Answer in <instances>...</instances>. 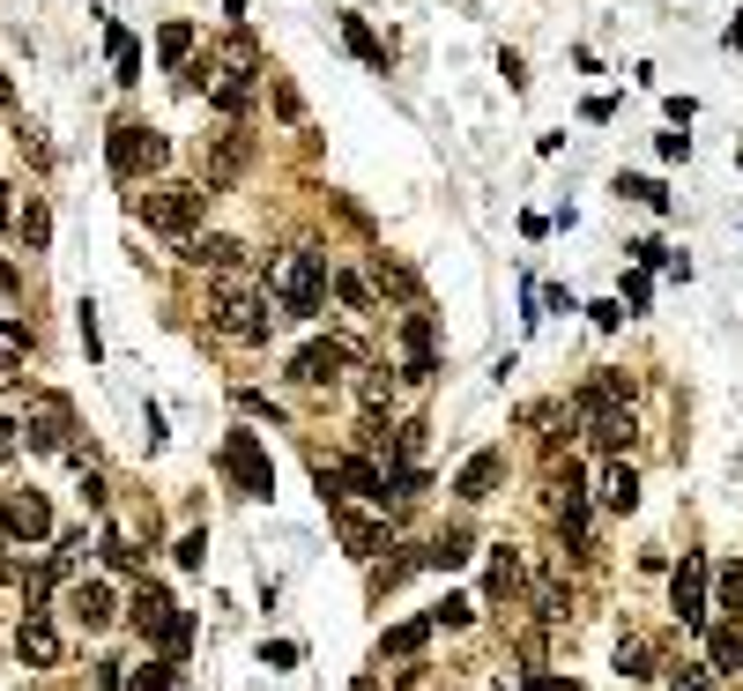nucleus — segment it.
<instances>
[{
  "mask_svg": "<svg viewBox=\"0 0 743 691\" xmlns=\"http://www.w3.org/2000/svg\"><path fill=\"white\" fill-rule=\"evenodd\" d=\"M401 343H409V379H431L439 357H431V321L424 313H401Z\"/></svg>",
  "mask_w": 743,
  "mask_h": 691,
  "instance_id": "19",
  "label": "nucleus"
},
{
  "mask_svg": "<svg viewBox=\"0 0 743 691\" xmlns=\"http://www.w3.org/2000/svg\"><path fill=\"white\" fill-rule=\"evenodd\" d=\"M8 194H16V186H0V223H16V216H23V209H16Z\"/></svg>",
  "mask_w": 743,
  "mask_h": 691,
  "instance_id": "47",
  "label": "nucleus"
},
{
  "mask_svg": "<svg viewBox=\"0 0 743 691\" xmlns=\"http://www.w3.org/2000/svg\"><path fill=\"white\" fill-rule=\"evenodd\" d=\"M327 520H335V536L349 543V558H379V550H387V520L349 514V498H343V506H327Z\"/></svg>",
  "mask_w": 743,
  "mask_h": 691,
  "instance_id": "11",
  "label": "nucleus"
},
{
  "mask_svg": "<svg viewBox=\"0 0 743 691\" xmlns=\"http://www.w3.org/2000/svg\"><path fill=\"white\" fill-rule=\"evenodd\" d=\"M23 439L38 446V454H60V446H68V402L38 395V402H30V417H23Z\"/></svg>",
  "mask_w": 743,
  "mask_h": 691,
  "instance_id": "10",
  "label": "nucleus"
},
{
  "mask_svg": "<svg viewBox=\"0 0 743 691\" xmlns=\"http://www.w3.org/2000/svg\"><path fill=\"white\" fill-rule=\"evenodd\" d=\"M16 431H23V424H16V417H0V454H8V446H16Z\"/></svg>",
  "mask_w": 743,
  "mask_h": 691,
  "instance_id": "48",
  "label": "nucleus"
},
{
  "mask_svg": "<svg viewBox=\"0 0 743 691\" xmlns=\"http://www.w3.org/2000/svg\"><path fill=\"white\" fill-rule=\"evenodd\" d=\"M536 610H543V618H566V595H558V580H536Z\"/></svg>",
  "mask_w": 743,
  "mask_h": 691,
  "instance_id": "39",
  "label": "nucleus"
},
{
  "mask_svg": "<svg viewBox=\"0 0 743 691\" xmlns=\"http://www.w3.org/2000/svg\"><path fill=\"white\" fill-rule=\"evenodd\" d=\"M536 691H580L572 677H536Z\"/></svg>",
  "mask_w": 743,
  "mask_h": 691,
  "instance_id": "46",
  "label": "nucleus"
},
{
  "mask_svg": "<svg viewBox=\"0 0 743 691\" xmlns=\"http://www.w3.org/2000/svg\"><path fill=\"white\" fill-rule=\"evenodd\" d=\"M126 691H172V662H149L142 677H134V684H126Z\"/></svg>",
  "mask_w": 743,
  "mask_h": 691,
  "instance_id": "38",
  "label": "nucleus"
},
{
  "mask_svg": "<svg viewBox=\"0 0 743 691\" xmlns=\"http://www.w3.org/2000/svg\"><path fill=\"white\" fill-rule=\"evenodd\" d=\"M186 261H194V268H216V275H238L246 268V246H238L231 231H208V238H186Z\"/></svg>",
  "mask_w": 743,
  "mask_h": 691,
  "instance_id": "14",
  "label": "nucleus"
},
{
  "mask_svg": "<svg viewBox=\"0 0 743 691\" xmlns=\"http://www.w3.org/2000/svg\"><path fill=\"white\" fill-rule=\"evenodd\" d=\"M98 684L104 691H126V662H98Z\"/></svg>",
  "mask_w": 743,
  "mask_h": 691,
  "instance_id": "45",
  "label": "nucleus"
},
{
  "mask_svg": "<svg viewBox=\"0 0 743 691\" xmlns=\"http://www.w3.org/2000/svg\"><path fill=\"white\" fill-rule=\"evenodd\" d=\"M424 640H431V618H409V624H395V632L379 640V654H395V662H417Z\"/></svg>",
  "mask_w": 743,
  "mask_h": 691,
  "instance_id": "21",
  "label": "nucleus"
},
{
  "mask_svg": "<svg viewBox=\"0 0 743 691\" xmlns=\"http://www.w3.org/2000/svg\"><path fill=\"white\" fill-rule=\"evenodd\" d=\"M618 677H632V684L654 677V647H647L640 632H624V640H618Z\"/></svg>",
  "mask_w": 743,
  "mask_h": 691,
  "instance_id": "23",
  "label": "nucleus"
},
{
  "mask_svg": "<svg viewBox=\"0 0 743 691\" xmlns=\"http://www.w3.org/2000/svg\"><path fill=\"white\" fill-rule=\"evenodd\" d=\"M179 618V602L164 588H156V580H142V588H134V624H142L149 640H164V624Z\"/></svg>",
  "mask_w": 743,
  "mask_h": 691,
  "instance_id": "17",
  "label": "nucleus"
},
{
  "mask_svg": "<svg viewBox=\"0 0 743 691\" xmlns=\"http://www.w3.org/2000/svg\"><path fill=\"white\" fill-rule=\"evenodd\" d=\"M104 566H112V572H134V543H126L120 528H104Z\"/></svg>",
  "mask_w": 743,
  "mask_h": 691,
  "instance_id": "34",
  "label": "nucleus"
},
{
  "mask_svg": "<svg viewBox=\"0 0 743 691\" xmlns=\"http://www.w3.org/2000/svg\"><path fill=\"white\" fill-rule=\"evenodd\" d=\"M706 588H714V566H706L699 550H684V566L669 572V610L684 624H706Z\"/></svg>",
  "mask_w": 743,
  "mask_h": 691,
  "instance_id": "6",
  "label": "nucleus"
},
{
  "mask_svg": "<svg viewBox=\"0 0 743 691\" xmlns=\"http://www.w3.org/2000/svg\"><path fill=\"white\" fill-rule=\"evenodd\" d=\"M588 431H594V446H602V454H618V446H632V409H610V417H594Z\"/></svg>",
  "mask_w": 743,
  "mask_h": 691,
  "instance_id": "26",
  "label": "nucleus"
},
{
  "mask_svg": "<svg viewBox=\"0 0 743 691\" xmlns=\"http://www.w3.org/2000/svg\"><path fill=\"white\" fill-rule=\"evenodd\" d=\"M335 291H343L349 313H372V283H365V275H335Z\"/></svg>",
  "mask_w": 743,
  "mask_h": 691,
  "instance_id": "33",
  "label": "nucleus"
},
{
  "mask_svg": "<svg viewBox=\"0 0 743 691\" xmlns=\"http://www.w3.org/2000/svg\"><path fill=\"white\" fill-rule=\"evenodd\" d=\"M104 156H112V172L120 179H149V172H164L172 142H164L156 126H142V120H120L112 126V142H104Z\"/></svg>",
  "mask_w": 743,
  "mask_h": 691,
  "instance_id": "3",
  "label": "nucleus"
},
{
  "mask_svg": "<svg viewBox=\"0 0 743 691\" xmlns=\"http://www.w3.org/2000/svg\"><path fill=\"white\" fill-rule=\"evenodd\" d=\"M246 164H253V134H208L201 142V172H208V186H231V179H246Z\"/></svg>",
  "mask_w": 743,
  "mask_h": 691,
  "instance_id": "7",
  "label": "nucleus"
},
{
  "mask_svg": "<svg viewBox=\"0 0 743 691\" xmlns=\"http://www.w3.org/2000/svg\"><path fill=\"white\" fill-rule=\"evenodd\" d=\"M424 566H431V572H461V566H469V536H461V528L439 536V543L424 550Z\"/></svg>",
  "mask_w": 743,
  "mask_h": 691,
  "instance_id": "24",
  "label": "nucleus"
},
{
  "mask_svg": "<svg viewBox=\"0 0 743 691\" xmlns=\"http://www.w3.org/2000/svg\"><path fill=\"white\" fill-rule=\"evenodd\" d=\"M268 283L283 291V313H291V321H320L335 268H327V253H320V246H297V253H283V261L268 268Z\"/></svg>",
  "mask_w": 743,
  "mask_h": 691,
  "instance_id": "1",
  "label": "nucleus"
},
{
  "mask_svg": "<svg viewBox=\"0 0 743 691\" xmlns=\"http://www.w3.org/2000/svg\"><path fill=\"white\" fill-rule=\"evenodd\" d=\"M208 321H216V335H231V343H246V349H261V343L275 335L268 297H253V291H216Z\"/></svg>",
  "mask_w": 743,
  "mask_h": 691,
  "instance_id": "4",
  "label": "nucleus"
},
{
  "mask_svg": "<svg viewBox=\"0 0 743 691\" xmlns=\"http://www.w3.org/2000/svg\"><path fill=\"white\" fill-rule=\"evenodd\" d=\"M216 469L231 476V491L238 498H268L275 491V461H268V446H261V431H223Z\"/></svg>",
  "mask_w": 743,
  "mask_h": 691,
  "instance_id": "2",
  "label": "nucleus"
},
{
  "mask_svg": "<svg viewBox=\"0 0 743 691\" xmlns=\"http://www.w3.org/2000/svg\"><path fill=\"white\" fill-rule=\"evenodd\" d=\"M82 349H90V357L104 349V343H98V305H90V297H82Z\"/></svg>",
  "mask_w": 743,
  "mask_h": 691,
  "instance_id": "42",
  "label": "nucleus"
},
{
  "mask_svg": "<svg viewBox=\"0 0 743 691\" xmlns=\"http://www.w3.org/2000/svg\"><path fill=\"white\" fill-rule=\"evenodd\" d=\"M424 618H431V624H469V618H476V602H469V595H446L439 610H424Z\"/></svg>",
  "mask_w": 743,
  "mask_h": 691,
  "instance_id": "32",
  "label": "nucleus"
},
{
  "mask_svg": "<svg viewBox=\"0 0 743 691\" xmlns=\"http://www.w3.org/2000/svg\"><path fill=\"white\" fill-rule=\"evenodd\" d=\"M201 558H208V536H201V528H194V536H179V566L194 572V566H201Z\"/></svg>",
  "mask_w": 743,
  "mask_h": 691,
  "instance_id": "41",
  "label": "nucleus"
},
{
  "mask_svg": "<svg viewBox=\"0 0 743 691\" xmlns=\"http://www.w3.org/2000/svg\"><path fill=\"white\" fill-rule=\"evenodd\" d=\"M16 654H23L30 669H60V632H52L45 618H23L16 624Z\"/></svg>",
  "mask_w": 743,
  "mask_h": 691,
  "instance_id": "16",
  "label": "nucleus"
},
{
  "mask_svg": "<svg viewBox=\"0 0 743 691\" xmlns=\"http://www.w3.org/2000/svg\"><path fill=\"white\" fill-rule=\"evenodd\" d=\"M669 684H676V691H706V684H714V669H699V662H684V669H676V677H669Z\"/></svg>",
  "mask_w": 743,
  "mask_h": 691,
  "instance_id": "40",
  "label": "nucleus"
},
{
  "mask_svg": "<svg viewBox=\"0 0 743 691\" xmlns=\"http://www.w3.org/2000/svg\"><path fill=\"white\" fill-rule=\"evenodd\" d=\"M0 104H8V74H0Z\"/></svg>",
  "mask_w": 743,
  "mask_h": 691,
  "instance_id": "50",
  "label": "nucleus"
},
{
  "mask_svg": "<svg viewBox=\"0 0 743 691\" xmlns=\"http://www.w3.org/2000/svg\"><path fill=\"white\" fill-rule=\"evenodd\" d=\"M706 669H714V677H736V669H743V624L736 618L706 632Z\"/></svg>",
  "mask_w": 743,
  "mask_h": 691,
  "instance_id": "18",
  "label": "nucleus"
},
{
  "mask_svg": "<svg viewBox=\"0 0 743 691\" xmlns=\"http://www.w3.org/2000/svg\"><path fill=\"white\" fill-rule=\"evenodd\" d=\"M379 283H387V291H401V297H417V275L401 268V261H387V253H379Z\"/></svg>",
  "mask_w": 743,
  "mask_h": 691,
  "instance_id": "36",
  "label": "nucleus"
},
{
  "mask_svg": "<svg viewBox=\"0 0 743 691\" xmlns=\"http://www.w3.org/2000/svg\"><path fill=\"white\" fill-rule=\"evenodd\" d=\"M602 506H610V514H632V506H640V469H632V461H610V469H602Z\"/></svg>",
  "mask_w": 743,
  "mask_h": 691,
  "instance_id": "20",
  "label": "nucleus"
},
{
  "mask_svg": "<svg viewBox=\"0 0 743 691\" xmlns=\"http://www.w3.org/2000/svg\"><path fill=\"white\" fill-rule=\"evenodd\" d=\"M201 209H208V186H156V194L142 201L149 231H164V238H194Z\"/></svg>",
  "mask_w": 743,
  "mask_h": 691,
  "instance_id": "5",
  "label": "nucleus"
},
{
  "mask_svg": "<svg viewBox=\"0 0 743 691\" xmlns=\"http://www.w3.org/2000/svg\"><path fill=\"white\" fill-rule=\"evenodd\" d=\"M721 610H729V618L743 624V566H729V572H721Z\"/></svg>",
  "mask_w": 743,
  "mask_h": 691,
  "instance_id": "35",
  "label": "nucleus"
},
{
  "mask_svg": "<svg viewBox=\"0 0 743 691\" xmlns=\"http://www.w3.org/2000/svg\"><path fill=\"white\" fill-rule=\"evenodd\" d=\"M16 231H23V246H30V253H45V246H52V209L30 194V201H23V216H16Z\"/></svg>",
  "mask_w": 743,
  "mask_h": 691,
  "instance_id": "22",
  "label": "nucleus"
},
{
  "mask_svg": "<svg viewBox=\"0 0 743 691\" xmlns=\"http://www.w3.org/2000/svg\"><path fill=\"white\" fill-rule=\"evenodd\" d=\"M343 38H349V52H357L365 68H387V45H379V38L365 30V16H343Z\"/></svg>",
  "mask_w": 743,
  "mask_h": 691,
  "instance_id": "25",
  "label": "nucleus"
},
{
  "mask_svg": "<svg viewBox=\"0 0 743 691\" xmlns=\"http://www.w3.org/2000/svg\"><path fill=\"white\" fill-rule=\"evenodd\" d=\"M498 484H506V454H498V446H484V454H469V461H461V476H454V498H461V506H484Z\"/></svg>",
  "mask_w": 743,
  "mask_h": 691,
  "instance_id": "9",
  "label": "nucleus"
},
{
  "mask_svg": "<svg viewBox=\"0 0 743 691\" xmlns=\"http://www.w3.org/2000/svg\"><path fill=\"white\" fill-rule=\"evenodd\" d=\"M0 536H8V543H45L52 536V506L38 491H16L8 498V514H0Z\"/></svg>",
  "mask_w": 743,
  "mask_h": 691,
  "instance_id": "8",
  "label": "nucleus"
},
{
  "mask_svg": "<svg viewBox=\"0 0 743 691\" xmlns=\"http://www.w3.org/2000/svg\"><path fill=\"white\" fill-rule=\"evenodd\" d=\"M618 194H624V201H640V209H669L662 179H618Z\"/></svg>",
  "mask_w": 743,
  "mask_h": 691,
  "instance_id": "30",
  "label": "nucleus"
},
{
  "mask_svg": "<svg viewBox=\"0 0 743 691\" xmlns=\"http://www.w3.org/2000/svg\"><path fill=\"white\" fill-rule=\"evenodd\" d=\"M513 588H520V558H513V543H506L491 558V595H513Z\"/></svg>",
  "mask_w": 743,
  "mask_h": 691,
  "instance_id": "31",
  "label": "nucleus"
},
{
  "mask_svg": "<svg viewBox=\"0 0 743 691\" xmlns=\"http://www.w3.org/2000/svg\"><path fill=\"white\" fill-rule=\"evenodd\" d=\"M8 291H16V268H8V261H0V297H8Z\"/></svg>",
  "mask_w": 743,
  "mask_h": 691,
  "instance_id": "49",
  "label": "nucleus"
},
{
  "mask_svg": "<svg viewBox=\"0 0 743 691\" xmlns=\"http://www.w3.org/2000/svg\"><path fill=\"white\" fill-rule=\"evenodd\" d=\"M112 68H120V82H142V45L126 30H112Z\"/></svg>",
  "mask_w": 743,
  "mask_h": 691,
  "instance_id": "28",
  "label": "nucleus"
},
{
  "mask_svg": "<svg viewBox=\"0 0 743 691\" xmlns=\"http://www.w3.org/2000/svg\"><path fill=\"white\" fill-rule=\"evenodd\" d=\"M186 640H194V610H179V618L164 624V640H156V647H164V662H179V654H186Z\"/></svg>",
  "mask_w": 743,
  "mask_h": 691,
  "instance_id": "29",
  "label": "nucleus"
},
{
  "mask_svg": "<svg viewBox=\"0 0 743 691\" xmlns=\"http://www.w3.org/2000/svg\"><path fill=\"white\" fill-rule=\"evenodd\" d=\"M156 52H164V68H186V52H194V23H164V30H156Z\"/></svg>",
  "mask_w": 743,
  "mask_h": 691,
  "instance_id": "27",
  "label": "nucleus"
},
{
  "mask_svg": "<svg viewBox=\"0 0 743 691\" xmlns=\"http://www.w3.org/2000/svg\"><path fill=\"white\" fill-rule=\"evenodd\" d=\"M335 476H343V498H372V506L387 514V469H379V461L349 454V461H335Z\"/></svg>",
  "mask_w": 743,
  "mask_h": 691,
  "instance_id": "15",
  "label": "nucleus"
},
{
  "mask_svg": "<svg viewBox=\"0 0 743 691\" xmlns=\"http://www.w3.org/2000/svg\"><path fill=\"white\" fill-rule=\"evenodd\" d=\"M82 506H90V514L104 506V476H98V469H82Z\"/></svg>",
  "mask_w": 743,
  "mask_h": 691,
  "instance_id": "43",
  "label": "nucleus"
},
{
  "mask_svg": "<svg viewBox=\"0 0 743 691\" xmlns=\"http://www.w3.org/2000/svg\"><path fill=\"white\" fill-rule=\"evenodd\" d=\"M343 365H349L343 343H305L291 357V379H297V387H327V379H343Z\"/></svg>",
  "mask_w": 743,
  "mask_h": 691,
  "instance_id": "13",
  "label": "nucleus"
},
{
  "mask_svg": "<svg viewBox=\"0 0 743 691\" xmlns=\"http://www.w3.org/2000/svg\"><path fill=\"white\" fill-rule=\"evenodd\" d=\"M268 90H275V120H305V104H297V90H291V82H268Z\"/></svg>",
  "mask_w": 743,
  "mask_h": 691,
  "instance_id": "37",
  "label": "nucleus"
},
{
  "mask_svg": "<svg viewBox=\"0 0 743 691\" xmlns=\"http://www.w3.org/2000/svg\"><path fill=\"white\" fill-rule=\"evenodd\" d=\"M261 662H268V669H291V662H297V647H291V640H275V647H261Z\"/></svg>",
  "mask_w": 743,
  "mask_h": 691,
  "instance_id": "44",
  "label": "nucleus"
},
{
  "mask_svg": "<svg viewBox=\"0 0 743 691\" xmlns=\"http://www.w3.org/2000/svg\"><path fill=\"white\" fill-rule=\"evenodd\" d=\"M68 618L82 624V632H104V624L120 618V602H112L104 580H74V588H68Z\"/></svg>",
  "mask_w": 743,
  "mask_h": 691,
  "instance_id": "12",
  "label": "nucleus"
}]
</instances>
